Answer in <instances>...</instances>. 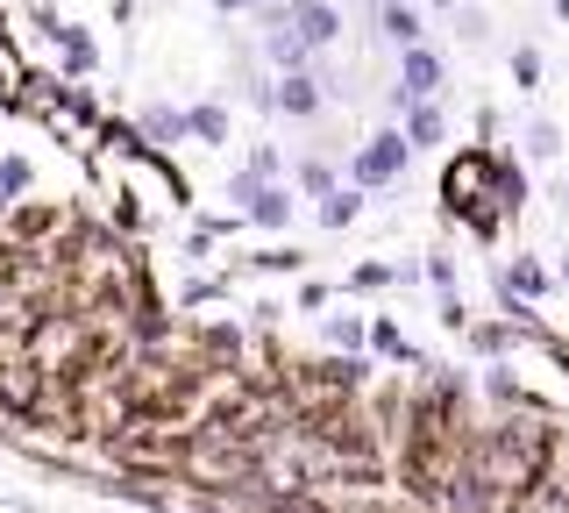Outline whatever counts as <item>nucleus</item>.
<instances>
[{
	"label": "nucleus",
	"mask_w": 569,
	"mask_h": 513,
	"mask_svg": "<svg viewBox=\"0 0 569 513\" xmlns=\"http://www.w3.org/2000/svg\"><path fill=\"white\" fill-rule=\"evenodd\" d=\"M441 136H449V115H441L435 100H413V108H406V144H413V150H441Z\"/></svg>",
	"instance_id": "0eeeda50"
},
{
	"label": "nucleus",
	"mask_w": 569,
	"mask_h": 513,
	"mask_svg": "<svg viewBox=\"0 0 569 513\" xmlns=\"http://www.w3.org/2000/svg\"><path fill=\"white\" fill-rule=\"evenodd\" d=\"M441 86H449V65H441V50H427V43L399 50V100H406V108H413V100H435Z\"/></svg>",
	"instance_id": "f03ea898"
},
{
	"label": "nucleus",
	"mask_w": 569,
	"mask_h": 513,
	"mask_svg": "<svg viewBox=\"0 0 569 513\" xmlns=\"http://www.w3.org/2000/svg\"><path fill=\"white\" fill-rule=\"evenodd\" d=\"M236 200H242L263 228H284V221H292V200H284L271 179H257V171H242V179H236Z\"/></svg>",
	"instance_id": "20e7f679"
},
{
	"label": "nucleus",
	"mask_w": 569,
	"mask_h": 513,
	"mask_svg": "<svg viewBox=\"0 0 569 513\" xmlns=\"http://www.w3.org/2000/svg\"><path fill=\"white\" fill-rule=\"evenodd\" d=\"M562 286H569V250H562Z\"/></svg>",
	"instance_id": "6ab92c4d"
},
{
	"label": "nucleus",
	"mask_w": 569,
	"mask_h": 513,
	"mask_svg": "<svg viewBox=\"0 0 569 513\" xmlns=\"http://www.w3.org/2000/svg\"><path fill=\"white\" fill-rule=\"evenodd\" d=\"M299 179H307V193H320V200H328V193H335V171H328V165H313V157H307V165H299Z\"/></svg>",
	"instance_id": "dca6fc26"
},
{
	"label": "nucleus",
	"mask_w": 569,
	"mask_h": 513,
	"mask_svg": "<svg viewBox=\"0 0 569 513\" xmlns=\"http://www.w3.org/2000/svg\"><path fill=\"white\" fill-rule=\"evenodd\" d=\"M186 121H192V136H200V144H228V108H186Z\"/></svg>",
	"instance_id": "f8f14e48"
},
{
	"label": "nucleus",
	"mask_w": 569,
	"mask_h": 513,
	"mask_svg": "<svg viewBox=\"0 0 569 513\" xmlns=\"http://www.w3.org/2000/svg\"><path fill=\"white\" fill-rule=\"evenodd\" d=\"M292 29L307 37V50H328L342 37V8L335 0H292Z\"/></svg>",
	"instance_id": "39448f33"
},
{
	"label": "nucleus",
	"mask_w": 569,
	"mask_h": 513,
	"mask_svg": "<svg viewBox=\"0 0 569 513\" xmlns=\"http://www.w3.org/2000/svg\"><path fill=\"white\" fill-rule=\"evenodd\" d=\"M249 8H263V0H249Z\"/></svg>",
	"instance_id": "aec40b11"
},
{
	"label": "nucleus",
	"mask_w": 569,
	"mask_h": 513,
	"mask_svg": "<svg viewBox=\"0 0 569 513\" xmlns=\"http://www.w3.org/2000/svg\"><path fill=\"white\" fill-rule=\"evenodd\" d=\"M142 136H157V144H178V136H192V121L178 108H142Z\"/></svg>",
	"instance_id": "9d476101"
},
{
	"label": "nucleus",
	"mask_w": 569,
	"mask_h": 513,
	"mask_svg": "<svg viewBox=\"0 0 569 513\" xmlns=\"http://www.w3.org/2000/svg\"><path fill=\"white\" fill-rule=\"evenodd\" d=\"M378 29H385V37L399 43V50L427 43V14H420V8H406V0H385V8H378Z\"/></svg>",
	"instance_id": "423d86ee"
},
{
	"label": "nucleus",
	"mask_w": 569,
	"mask_h": 513,
	"mask_svg": "<svg viewBox=\"0 0 569 513\" xmlns=\"http://www.w3.org/2000/svg\"><path fill=\"white\" fill-rule=\"evenodd\" d=\"M456 37H462V43H485V37H491V14L462 0V8H456Z\"/></svg>",
	"instance_id": "ddd939ff"
},
{
	"label": "nucleus",
	"mask_w": 569,
	"mask_h": 513,
	"mask_svg": "<svg viewBox=\"0 0 569 513\" xmlns=\"http://www.w3.org/2000/svg\"><path fill=\"white\" fill-rule=\"evenodd\" d=\"M462 8V0H427V14H456Z\"/></svg>",
	"instance_id": "f3484780"
},
{
	"label": "nucleus",
	"mask_w": 569,
	"mask_h": 513,
	"mask_svg": "<svg viewBox=\"0 0 569 513\" xmlns=\"http://www.w3.org/2000/svg\"><path fill=\"white\" fill-rule=\"evenodd\" d=\"M512 79H520V86H541V50H512Z\"/></svg>",
	"instance_id": "2eb2a0df"
},
{
	"label": "nucleus",
	"mask_w": 569,
	"mask_h": 513,
	"mask_svg": "<svg viewBox=\"0 0 569 513\" xmlns=\"http://www.w3.org/2000/svg\"><path fill=\"white\" fill-rule=\"evenodd\" d=\"M406 165H413V144H406V129H378L363 150H356L349 179L363 186V193H378V186H399V179H406Z\"/></svg>",
	"instance_id": "f257e3e1"
},
{
	"label": "nucleus",
	"mask_w": 569,
	"mask_h": 513,
	"mask_svg": "<svg viewBox=\"0 0 569 513\" xmlns=\"http://www.w3.org/2000/svg\"><path fill=\"white\" fill-rule=\"evenodd\" d=\"M50 37L64 43V65H71V72H93V37H86V29H71V22H50Z\"/></svg>",
	"instance_id": "1a4fd4ad"
},
{
	"label": "nucleus",
	"mask_w": 569,
	"mask_h": 513,
	"mask_svg": "<svg viewBox=\"0 0 569 513\" xmlns=\"http://www.w3.org/2000/svg\"><path fill=\"white\" fill-rule=\"evenodd\" d=\"M271 108H278V115H292V121H313L320 108H328V93H320V79H313V72H284V79L271 86Z\"/></svg>",
	"instance_id": "7ed1b4c3"
},
{
	"label": "nucleus",
	"mask_w": 569,
	"mask_h": 513,
	"mask_svg": "<svg viewBox=\"0 0 569 513\" xmlns=\"http://www.w3.org/2000/svg\"><path fill=\"white\" fill-rule=\"evenodd\" d=\"M556 150H562L556 121H527V157H556Z\"/></svg>",
	"instance_id": "4468645a"
},
{
	"label": "nucleus",
	"mask_w": 569,
	"mask_h": 513,
	"mask_svg": "<svg viewBox=\"0 0 569 513\" xmlns=\"http://www.w3.org/2000/svg\"><path fill=\"white\" fill-rule=\"evenodd\" d=\"M213 8H221V14H236V8H249V0H213Z\"/></svg>",
	"instance_id": "a211bd4d"
},
{
	"label": "nucleus",
	"mask_w": 569,
	"mask_h": 513,
	"mask_svg": "<svg viewBox=\"0 0 569 513\" xmlns=\"http://www.w3.org/2000/svg\"><path fill=\"white\" fill-rule=\"evenodd\" d=\"M356 207H363V186H335V193H328V207H320V228H349V221H356Z\"/></svg>",
	"instance_id": "9b49d317"
},
{
	"label": "nucleus",
	"mask_w": 569,
	"mask_h": 513,
	"mask_svg": "<svg viewBox=\"0 0 569 513\" xmlns=\"http://www.w3.org/2000/svg\"><path fill=\"white\" fill-rule=\"evenodd\" d=\"M541 293H548V272H541L533 257L506 264V299H512V307H520V299H541Z\"/></svg>",
	"instance_id": "6e6552de"
}]
</instances>
